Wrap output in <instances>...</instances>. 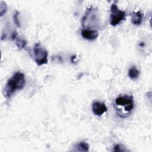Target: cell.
<instances>
[{"label":"cell","mask_w":152,"mask_h":152,"mask_svg":"<svg viewBox=\"0 0 152 152\" xmlns=\"http://www.w3.org/2000/svg\"><path fill=\"white\" fill-rule=\"evenodd\" d=\"M81 36L85 39L94 40L99 36V32L96 29L84 28L81 31Z\"/></svg>","instance_id":"obj_7"},{"label":"cell","mask_w":152,"mask_h":152,"mask_svg":"<svg viewBox=\"0 0 152 152\" xmlns=\"http://www.w3.org/2000/svg\"><path fill=\"white\" fill-rule=\"evenodd\" d=\"M15 40H16V41H15L16 45L17 46V47L18 48L23 49V48H24L26 46L27 43L24 39H23L21 38H20V37H17L15 39Z\"/></svg>","instance_id":"obj_11"},{"label":"cell","mask_w":152,"mask_h":152,"mask_svg":"<svg viewBox=\"0 0 152 152\" xmlns=\"http://www.w3.org/2000/svg\"><path fill=\"white\" fill-rule=\"evenodd\" d=\"M92 110L95 115L100 116L107 112V107L104 103L96 101L92 104Z\"/></svg>","instance_id":"obj_6"},{"label":"cell","mask_w":152,"mask_h":152,"mask_svg":"<svg viewBox=\"0 0 152 152\" xmlns=\"http://www.w3.org/2000/svg\"><path fill=\"white\" fill-rule=\"evenodd\" d=\"M113 105L117 114L120 117H127L134 109V97L128 94L119 96L115 99Z\"/></svg>","instance_id":"obj_1"},{"label":"cell","mask_w":152,"mask_h":152,"mask_svg":"<svg viewBox=\"0 0 152 152\" xmlns=\"http://www.w3.org/2000/svg\"><path fill=\"white\" fill-rule=\"evenodd\" d=\"M7 10V5L5 2L1 1V5H0V14L1 17H2L3 15H4Z\"/></svg>","instance_id":"obj_12"},{"label":"cell","mask_w":152,"mask_h":152,"mask_svg":"<svg viewBox=\"0 0 152 152\" xmlns=\"http://www.w3.org/2000/svg\"><path fill=\"white\" fill-rule=\"evenodd\" d=\"M82 24L83 26L86 27L88 24H91V26H96L99 24V18L97 10L90 8L86 11L85 15L82 18Z\"/></svg>","instance_id":"obj_5"},{"label":"cell","mask_w":152,"mask_h":152,"mask_svg":"<svg viewBox=\"0 0 152 152\" xmlns=\"http://www.w3.org/2000/svg\"><path fill=\"white\" fill-rule=\"evenodd\" d=\"M128 74L129 77L131 79H132V80H136L139 77L140 71L135 66H133L131 67L129 69Z\"/></svg>","instance_id":"obj_9"},{"label":"cell","mask_w":152,"mask_h":152,"mask_svg":"<svg viewBox=\"0 0 152 152\" xmlns=\"http://www.w3.org/2000/svg\"><path fill=\"white\" fill-rule=\"evenodd\" d=\"M34 60L39 66L48 63V51L41 45L40 43L34 45L33 49Z\"/></svg>","instance_id":"obj_3"},{"label":"cell","mask_w":152,"mask_h":152,"mask_svg":"<svg viewBox=\"0 0 152 152\" xmlns=\"http://www.w3.org/2000/svg\"><path fill=\"white\" fill-rule=\"evenodd\" d=\"M77 150L78 151H88L89 145L88 143L85 141H81L76 145Z\"/></svg>","instance_id":"obj_10"},{"label":"cell","mask_w":152,"mask_h":152,"mask_svg":"<svg viewBox=\"0 0 152 152\" xmlns=\"http://www.w3.org/2000/svg\"><path fill=\"white\" fill-rule=\"evenodd\" d=\"M125 12L120 10L116 3L112 4L110 7V24L113 26L118 25L125 20Z\"/></svg>","instance_id":"obj_4"},{"label":"cell","mask_w":152,"mask_h":152,"mask_svg":"<svg viewBox=\"0 0 152 152\" xmlns=\"http://www.w3.org/2000/svg\"><path fill=\"white\" fill-rule=\"evenodd\" d=\"M25 75L20 71L16 72L7 81L4 90V94L7 99L10 98L17 90H21L25 85Z\"/></svg>","instance_id":"obj_2"},{"label":"cell","mask_w":152,"mask_h":152,"mask_svg":"<svg viewBox=\"0 0 152 152\" xmlns=\"http://www.w3.org/2000/svg\"><path fill=\"white\" fill-rule=\"evenodd\" d=\"M113 151H125L124 147H122L120 144H116L113 147Z\"/></svg>","instance_id":"obj_13"},{"label":"cell","mask_w":152,"mask_h":152,"mask_svg":"<svg viewBox=\"0 0 152 152\" xmlns=\"http://www.w3.org/2000/svg\"><path fill=\"white\" fill-rule=\"evenodd\" d=\"M131 21L133 24L138 26L140 25L143 19V15L140 11H133L131 12Z\"/></svg>","instance_id":"obj_8"},{"label":"cell","mask_w":152,"mask_h":152,"mask_svg":"<svg viewBox=\"0 0 152 152\" xmlns=\"http://www.w3.org/2000/svg\"><path fill=\"white\" fill-rule=\"evenodd\" d=\"M17 16H18V14H17V12L15 14V15H14V21H15V23H16V24L18 26H20V23L18 21V17H17Z\"/></svg>","instance_id":"obj_14"}]
</instances>
